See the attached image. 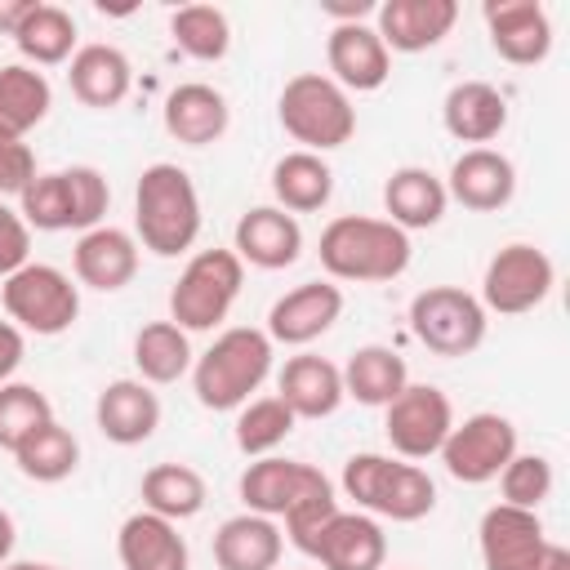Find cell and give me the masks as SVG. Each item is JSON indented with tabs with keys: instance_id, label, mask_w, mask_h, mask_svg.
Instances as JSON below:
<instances>
[{
	"instance_id": "2",
	"label": "cell",
	"mask_w": 570,
	"mask_h": 570,
	"mask_svg": "<svg viewBox=\"0 0 570 570\" xmlns=\"http://www.w3.org/2000/svg\"><path fill=\"white\" fill-rule=\"evenodd\" d=\"M321 267L334 281H356V285H383L396 281L410 267V236L387 223V218H370V214H338L325 232H321Z\"/></svg>"
},
{
	"instance_id": "27",
	"label": "cell",
	"mask_w": 570,
	"mask_h": 570,
	"mask_svg": "<svg viewBox=\"0 0 570 570\" xmlns=\"http://www.w3.org/2000/svg\"><path fill=\"white\" fill-rule=\"evenodd\" d=\"M276 396L294 410V419H330L343 405V370L325 356L298 352L276 374Z\"/></svg>"
},
{
	"instance_id": "19",
	"label": "cell",
	"mask_w": 570,
	"mask_h": 570,
	"mask_svg": "<svg viewBox=\"0 0 570 570\" xmlns=\"http://www.w3.org/2000/svg\"><path fill=\"white\" fill-rule=\"evenodd\" d=\"M232 254L240 263H249V267L281 272L289 263H298V254H303V227L281 205H254V209H245L236 218Z\"/></svg>"
},
{
	"instance_id": "35",
	"label": "cell",
	"mask_w": 570,
	"mask_h": 570,
	"mask_svg": "<svg viewBox=\"0 0 570 570\" xmlns=\"http://www.w3.org/2000/svg\"><path fill=\"white\" fill-rule=\"evenodd\" d=\"M53 107V89L45 80V71L27 67V62H9L0 67V129L13 138H27Z\"/></svg>"
},
{
	"instance_id": "29",
	"label": "cell",
	"mask_w": 570,
	"mask_h": 570,
	"mask_svg": "<svg viewBox=\"0 0 570 570\" xmlns=\"http://www.w3.org/2000/svg\"><path fill=\"white\" fill-rule=\"evenodd\" d=\"M445 178H436L432 169L423 165H401L387 174L383 183V209H387V223H396L405 236L410 232H423V227H436L445 218Z\"/></svg>"
},
{
	"instance_id": "37",
	"label": "cell",
	"mask_w": 570,
	"mask_h": 570,
	"mask_svg": "<svg viewBox=\"0 0 570 570\" xmlns=\"http://www.w3.org/2000/svg\"><path fill=\"white\" fill-rule=\"evenodd\" d=\"M13 463L27 481H40V485H58L67 481L76 468H80V441L71 436V428H62L58 419H49L45 428H36L18 450H13Z\"/></svg>"
},
{
	"instance_id": "12",
	"label": "cell",
	"mask_w": 570,
	"mask_h": 570,
	"mask_svg": "<svg viewBox=\"0 0 570 570\" xmlns=\"http://www.w3.org/2000/svg\"><path fill=\"white\" fill-rule=\"evenodd\" d=\"M454 428V405L436 383H405L383 405V432L396 459H428Z\"/></svg>"
},
{
	"instance_id": "11",
	"label": "cell",
	"mask_w": 570,
	"mask_h": 570,
	"mask_svg": "<svg viewBox=\"0 0 570 570\" xmlns=\"http://www.w3.org/2000/svg\"><path fill=\"white\" fill-rule=\"evenodd\" d=\"M552 285H557L552 258L530 240H512L485 263L481 307L499 312V316H525L552 294Z\"/></svg>"
},
{
	"instance_id": "15",
	"label": "cell",
	"mask_w": 570,
	"mask_h": 570,
	"mask_svg": "<svg viewBox=\"0 0 570 570\" xmlns=\"http://www.w3.org/2000/svg\"><path fill=\"white\" fill-rule=\"evenodd\" d=\"M330 80L347 94H374L392 76V53L370 22H334L325 40Z\"/></svg>"
},
{
	"instance_id": "31",
	"label": "cell",
	"mask_w": 570,
	"mask_h": 570,
	"mask_svg": "<svg viewBox=\"0 0 570 570\" xmlns=\"http://www.w3.org/2000/svg\"><path fill=\"white\" fill-rule=\"evenodd\" d=\"M272 196L285 214H316L334 196V169L316 151H285L272 165Z\"/></svg>"
},
{
	"instance_id": "23",
	"label": "cell",
	"mask_w": 570,
	"mask_h": 570,
	"mask_svg": "<svg viewBox=\"0 0 570 570\" xmlns=\"http://www.w3.org/2000/svg\"><path fill=\"white\" fill-rule=\"evenodd\" d=\"M116 557L125 570H187L191 566V552H187V539L178 534V521H165L147 508L120 521Z\"/></svg>"
},
{
	"instance_id": "22",
	"label": "cell",
	"mask_w": 570,
	"mask_h": 570,
	"mask_svg": "<svg viewBox=\"0 0 570 570\" xmlns=\"http://www.w3.org/2000/svg\"><path fill=\"white\" fill-rule=\"evenodd\" d=\"M312 557L321 561V570H383L387 561V534L379 525V517L370 512H334L330 525L321 530Z\"/></svg>"
},
{
	"instance_id": "33",
	"label": "cell",
	"mask_w": 570,
	"mask_h": 570,
	"mask_svg": "<svg viewBox=\"0 0 570 570\" xmlns=\"http://www.w3.org/2000/svg\"><path fill=\"white\" fill-rule=\"evenodd\" d=\"M80 31H76V18L62 9V4H36L27 13V22L13 31V45L22 53L27 67H58V62H71V53L80 49L76 45Z\"/></svg>"
},
{
	"instance_id": "39",
	"label": "cell",
	"mask_w": 570,
	"mask_h": 570,
	"mask_svg": "<svg viewBox=\"0 0 570 570\" xmlns=\"http://www.w3.org/2000/svg\"><path fill=\"white\" fill-rule=\"evenodd\" d=\"M294 410L281 396H254L236 410V450L249 459L276 454V445H285V436L294 432Z\"/></svg>"
},
{
	"instance_id": "26",
	"label": "cell",
	"mask_w": 570,
	"mask_h": 570,
	"mask_svg": "<svg viewBox=\"0 0 570 570\" xmlns=\"http://www.w3.org/2000/svg\"><path fill=\"white\" fill-rule=\"evenodd\" d=\"M232 125V107L223 98V89L205 85V80H187L178 89H169L165 98V134L187 142V147H209L227 134Z\"/></svg>"
},
{
	"instance_id": "50",
	"label": "cell",
	"mask_w": 570,
	"mask_h": 570,
	"mask_svg": "<svg viewBox=\"0 0 570 570\" xmlns=\"http://www.w3.org/2000/svg\"><path fill=\"white\" fill-rule=\"evenodd\" d=\"M0 570H62V566H49V561H4Z\"/></svg>"
},
{
	"instance_id": "47",
	"label": "cell",
	"mask_w": 570,
	"mask_h": 570,
	"mask_svg": "<svg viewBox=\"0 0 570 570\" xmlns=\"http://www.w3.org/2000/svg\"><path fill=\"white\" fill-rule=\"evenodd\" d=\"M36 4H40V0H0V36L13 40V31L27 22V13H31Z\"/></svg>"
},
{
	"instance_id": "36",
	"label": "cell",
	"mask_w": 570,
	"mask_h": 570,
	"mask_svg": "<svg viewBox=\"0 0 570 570\" xmlns=\"http://www.w3.org/2000/svg\"><path fill=\"white\" fill-rule=\"evenodd\" d=\"M191 361H196L191 338L174 321H151L134 334V365H138V379L151 383V387L178 383L191 370Z\"/></svg>"
},
{
	"instance_id": "21",
	"label": "cell",
	"mask_w": 570,
	"mask_h": 570,
	"mask_svg": "<svg viewBox=\"0 0 570 570\" xmlns=\"http://www.w3.org/2000/svg\"><path fill=\"white\" fill-rule=\"evenodd\" d=\"M71 267H76L80 285L116 294L138 276V240H134V232L111 227V223L89 227V232H80V240L71 249Z\"/></svg>"
},
{
	"instance_id": "4",
	"label": "cell",
	"mask_w": 570,
	"mask_h": 570,
	"mask_svg": "<svg viewBox=\"0 0 570 570\" xmlns=\"http://www.w3.org/2000/svg\"><path fill=\"white\" fill-rule=\"evenodd\" d=\"M343 494L370 512V517H387V521H423L436 508V481L396 454H352L343 463Z\"/></svg>"
},
{
	"instance_id": "1",
	"label": "cell",
	"mask_w": 570,
	"mask_h": 570,
	"mask_svg": "<svg viewBox=\"0 0 570 570\" xmlns=\"http://www.w3.org/2000/svg\"><path fill=\"white\" fill-rule=\"evenodd\" d=\"M200 236V191L174 160H156L134 187V240L156 258H178Z\"/></svg>"
},
{
	"instance_id": "32",
	"label": "cell",
	"mask_w": 570,
	"mask_h": 570,
	"mask_svg": "<svg viewBox=\"0 0 570 570\" xmlns=\"http://www.w3.org/2000/svg\"><path fill=\"white\" fill-rule=\"evenodd\" d=\"M343 370V396L361 401V405H387L405 383H410V370H405V356L383 347V343H365L347 356Z\"/></svg>"
},
{
	"instance_id": "34",
	"label": "cell",
	"mask_w": 570,
	"mask_h": 570,
	"mask_svg": "<svg viewBox=\"0 0 570 570\" xmlns=\"http://www.w3.org/2000/svg\"><path fill=\"white\" fill-rule=\"evenodd\" d=\"M142 508L165 517V521H191L209 490H205V476L191 468V463H156L142 472Z\"/></svg>"
},
{
	"instance_id": "40",
	"label": "cell",
	"mask_w": 570,
	"mask_h": 570,
	"mask_svg": "<svg viewBox=\"0 0 570 570\" xmlns=\"http://www.w3.org/2000/svg\"><path fill=\"white\" fill-rule=\"evenodd\" d=\"M53 419L49 396L36 383H0V450H18L36 428H45Z\"/></svg>"
},
{
	"instance_id": "3",
	"label": "cell",
	"mask_w": 570,
	"mask_h": 570,
	"mask_svg": "<svg viewBox=\"0 0 570 570\" xmlns=\"http://www.w3.org/2000/svg\"><path fill=\"white\" fill-rule=\"evenodd\" d=\"M272 338L254 325H232L223 330L196 361H191V392L205 410L227 414L254 401V392L272 374Z\"/></svg>"
},
{
	"instance_id": "30",
	"label": "cell",
	"mask_w": 570,
	"mask_h": 570,
	"mask_svg": "<svg viewBox=\"0 0 570 570\" xmlns=\"http://www.w3.org/2000/svg\"><path fill=\"white\" fill-rule=\"evenodd\" d=\"M321 468L303 463V459H281V454H263L254 459L245 472H240V503L245 512H258V517H285V508L312 485Z\"/></svg>"
},
{
	"instance_id": "10",
	"label": "cell",
	"mask_w": 570,
	"mask_h": 570,
	"mask_svg": "<svg viewBox=\"0 0 570 570\" xmlns=\"http://www.w3.org/2000/svg\"><path fill=\"white\" fill-rule=\"evenodd\" d=\"M441 463L454 481L463 485H485L499 481V472L512 463L517 454V423L508 414L494 410H476L463 423L450 428V436L441 441Z\"/></svg>"
},
{
	"instance_id": "41",
	"label": "cell",
	"mask_w": 570,
	"mask_h": 570,
	"mask_svg": "<svg viewBox=\"0 0 570 570\" xmlns=\"http://www.w3.org/2000/svg\"><path fill=\"white\" fill-rule=\"evenodd\" d=\"M338 512V499H334V481L325 476V472H316L312 476V485L285 508V534H289V543L298 548V552H307L312 557V548H316V539H321V530L330 525V517Z\"/></svg>"
},
{
	"instance_id": "6",
	"label": "cell",
	"mask_w": 570,
	"mask_h": 570,
	"mask_svg": "<svg viewBox=\"0 0 570 570\" xmlns=\"http://www.w3.org/2000/svg\"><path fill=\"white\" fill-rule=\"evenodd\" d=\"M276 120L294 142H303V151H316V156L343 147L356 134V107L347 89H338L321 71H303L285 80L276 98Z\"/></svg>"
},
{
	"instance_id": "16",
	"label": "cell",
	"mask_w": 570,
	"mask_h": 570,
	"mask_svg": "<svg viewBox=\"0 0 570 570\" xmlns=\"http://www.w3.org/2000/svg\"><path fill=\"white\" fill-rule=\"evenodd\" d=\"M490 45L512 67H534L552 53V18L539 0H485L481 9Z\"/></svg>"
},
{
	"instance_id": "46",
	"label": "cell",
	"mask_w": 570,
	"mask_h": 570,
	"mask_svg": "<svg viewBox=\"0 0 570 570\" xmlns=\"http://www.w3.org/2000/svg\"><path fill=\"white\" fill-rule=\"evenodd\" d=\"M321 9H325L334 22H365V13H374L379 4H374V0H325Z\"/></svg>"
},
{
	"instance_id": "38",
	"label": "cell",
	"mask_w": 570,
	"mask_h": 570,
	"mask_svg": "<svg viewBox=\"0 0 570 570\" xmlns=\"http://www.w3.org/2000/svg\"><path fill=\"white\" fill-rule=\"evenodd\" d=\"M174 45L196 62H223L232 49V22L218 4H183L169 18Z\"/></svg>"
},
{
	"instance_id": "13",
	"label": "cell",
	"mask_w": 570,
	"mask_h": 570,
	"mask_svg": "<svg viewBox=\"0 0 570 570\" xmlns=\"http://www.w3.org/2000/svg\"><path fill=\"white\" fill-rule=\"evenodd\" d=\"M548 543L552 539H548L539 512H530V508L494 503V508H485V517L476 525V548H481L485 570H534Z\"/></svg>"
},
{
	"instance_id": "49",
	"label": "cell",
	"mask_w": 570,
	"mask_h": 570,
	"mask_svg": "<svg viewBox=\"0 0 570 570\" xmlns=\"http://www.w3.org/2000/svg\"><path fill=\"white\" fill-rule=\"evenodd\" d=\"M13 543H18V525H13V517L0 508V566L13 557Z\"/></svg>"
},
{
	"instance_id": "45",
	"label": "cell",
	"mask_w": 570,
	"mask_h": 570,
	"mask_svg": "<svg viewBox=\"0 0 570 570\" xmlns=\"http://www.w3.org/2000/svg\"><path fill=\"white\" fill-rule=\"evenodd\" d=\"M22 356H27V334L13 321H0V383H9L18 374Z\"/></svg>"
},
{
	"instance_id": "17",
	"label": "cell",
	"mask_w": 570,
	"mask_h": 570,
	"mask_svg": "<svg viewBox=\"0 0 570 570\" xmlns=\"http://www.w3.org/2000/svg\"><path fill=\"white\" fill-rule=\"evenodd\" d=\"M459 22L454 0H383L374 9V31L387 53H423L436 49Z\"/></svg>"
},
{
	"instance_id": "20",
	"label": "cell",
	"mask_w": 570,
	"mask_h": 570,
	"mask_svg": "<svg viewBox=\"0 0 570 570\" xmlns=\"http://www.w3.org/2000/svg\"><path fill=\"white\" fill-rule=\"evenodd\" d=\"M94 423L111 445H142L160 428V396L142 379H111L94 401Z\"/></svg>"
},
{
	"instance_id": "48",
	"label": "cell",
	"mask_w": 570,
	"mask_h": 570,
	"mask_svg": "<svg viewBox=\"0 0 570 570\" xmlns=\"http://www.w3.org/2000/svg\"><path fill=\"white\" fill-rule=\"evenodd\" d=\"M534 570H570V548H561V543H548Z\"/></svg>"
},
{
	"instance_id": "24",
	"label": "cell",
	"mask_w": 570,
	"mask_h": 570,
	"mask_svg": "<svg viewBox=\"0 0 570 570\" xmlns=\"http://www.w3.org/2000/svg\"><path fill=\"white\" fill-rule=\"evenodd\" d=\"M67 85L71 94L94 107V111H111L129 98L134 89V67L125 58V49L116 45H80L67 62Z\"/></svg>"
},
{
	"instance_id": "44",
	"label": "cell",
	"mask_w": 570,
	"mask_h": 570,
	"mask_svg": "<svg viewBox=\"0 0 570 570\" xmlns=\"http://www.w3.org/2000/svg\"><path fill=\"white\" fill-rule=\"evenodd\" d=\"M22 263H31V227L13 205L0 200V281L13 276Z\"/></svg>"
},
{
	"instance_id": "25",
	"label": "cell",
	"mask_w": 570,
	"mask_h": 570,
	"mask_svg": "<svg viewBox=\"0 0 570 570\" xmlns=\"http://www.w3.org/2000/svg\"><path fill=\"white\" fill-rule=\"evenodd\" d=\"M441 125L450 138L485 147L508 129V98L490 80H459L441 102Z\"/></svg>"
},
{
	"instance_id": "14",
	"label": "cell",
	"mask_w": 570,
	"mask_h": 570,
	"mask_svg": "<svg viewBox=\"0 0 570 570\" xmlns=\"http://www.w3.org/2000/svg\"><path fill=\"white\" fill-rule=\"evenodd\" d=\"M338 316H343V289L334 281H303L272 303L263 334L285 347H307L321 334H330Z\"/></svg>"
},
{
	"instance_id": "28",
	"label": "cell",
	"mask_w": 570,
	"mask_h": 570,
	"mask_svg": "<svg viewBox=\"0 0 570 570\" xmlns=\"http://www.w3.org/2000/svg\"><path fill=\"white\" fill-rule=\"evenodd\" d=\"M285 552V534L272 517L236 512L214 530V566L218 570H276Z\"/></svg>"
},
{
	"instance_id": "8",
	"label": "cell",
	"mask_w": 570,
	"mask_h": 570,
	"mask_svg": "<svg viewBox=\"0 0 570 570\" xmlns=\"http://www.w3.org/2000/svg\"><path fill=\"white\" fill-rule=\"evenodd\" d=\"M0 298H4V316L22 334H40V338L67 334L80 316V285L53 263H22L13 276H4Z\"/></svg>"
},
{
	"instance_id": "43",
	"label": "cell",
	"mask_w": 570,
	"mask_h": 570,
	"mask_svg": "<svg viewBox=\"0 0 570 570\" xmlns=\"http://www.w3.org/2000/svg\"><path fill=\"white\" fill-rule=\"evenodd\" d=\"M36 178V156L22 138L0 129V200L4 196H22V187Z\"/></svg>"
},
{
	"instance_id": "9",
	"label": "cell",
	"mask_w": 570,
	"mask_h": 570,
	"mask_svg": "<svg viewBox=\"0 0 570 570\" xmlns=\"http://www.w3.org/2000/svg\"><path fill=\"white\" fill-rule=\"evenodd\" d=\"M490 312L481 307L476 294L459 285H428L410 298V330L432 356H472L485 343V321Z\"/></svg>"
},
{
	"instance_id": "42",
	"label": "cell",
	"mask_w": 570,
	"mask_h": 570,
	"mask_svg": "<svg viewBox=\"0 0 570 570\" xmlns=\"http://www.w3.org/2000/svg\"><path fill=\"white\" fill-rule=\"evenodd\" d=\"M552 459H543V454H512V463L499 472V490H503V503H512V508H530V512H539V503L552 494Z\"/></svg>"
},
{
	"instance_id": "18",
	"label": "cell",
	"mask_w": 570,
	"mask_h": 570,
	"mask_svg": "<svg viewBox=\"0 0 570 570\" xmlns=\"http://www.w3.org/2000/svg\"><path fill=\"white\" fill-rule=\"evenodd\" d=\"M445 196L472 214H499L517 196V165L494 147H468L450 165Z\"/></svg>"
},
{
	"instance_id": "7",
	"label": "cell",
	"mask_w": 570,
	"mask_h": 570,
	"mask_svg": "<svg viewBox=\"0 0 570 570\" xmlns=\"http://www.w3.org/2000/svg\"><path fill=\"white\" fill-rule=\"evenodd\" d=\"M240 285H245V263L232 249H200L187 258V267L169 289V321L187 334L218 330L232 303L240 298Z\"/></svg>"
},
{
	"instance_id": "5",
	"label": "cell",
	"mask_w": 570,
	"mask_h": 570,
	"mask_svg": "<svg viewBox=\"0 0 570 570\" xmlns=\"http://www.w3.org/2000/svg\"><path fill=\"white\" fill-rule=\"evenodd\" d=\"M107 205H111V183L94 165L36 174L18 196V214L36 232H89V227H102Z\"/></svg>"
}]
</instances>
